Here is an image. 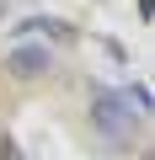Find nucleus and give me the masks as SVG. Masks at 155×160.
I'll use <instances>...</instances> for the list:
<instances>
[{"mask_svg": "<svg viewBox=\"0 0 155 160\" xmlns=\"http://www.w3.org/2000/svg\"><path fill=\"white\" fill-rule=\"evenodd\" d=\"M139 123H144V112H139L123 91H96V96H91V128H96L112 149H134Z\"/></svg>", "mask_w": 155, "mask_h": 160, "instance_id": "1", "label": "nucleus"}, {"mask_svg": "<svg viewBox=\"0 0 155 160\" xmlns=\"http://www.w3.org/2000/svg\"><path fill=\"white\" fill-rule=\"evenodd\" d=\"M6 69H11L16 80H43V75L54 69V48H48V43H16V48L6 53Z\"/></svg>", "mask_w": 155, "mask_h": 160, "instance_id": "2", "label": "nucleus"}]
</instances>
